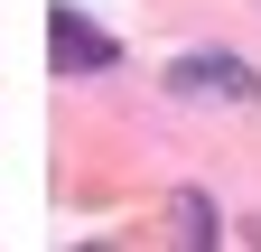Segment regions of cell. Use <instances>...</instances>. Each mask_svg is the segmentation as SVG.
Masks as SVG:
<instances>
[{
	"label": "cell",
	"mask_w": 261,
	"mask_h": 252,
	"mask_svg": "<svg viewBox=\"0 0 261 252\" xmlns=\"http://www.w3.org/2000/svg\"><path fill=\"white\" fill-rule=\"evenodd\" d=\"M168 84H177V93H224V103H261V75L243 66V56H224V47L177 56V66H168Z\"/></svg>",
	"instance_id": "cell-1"
},
{
	"label": "cell",
	"mask_w": 261,
	"mask_h": 252,
	"mask_svg": "<svg viewBox=\"0 0 261 252\" xmlns=\"http://www.w3.org/2000/svg\"><path fill=\"white\" fill-rule=\"evenodd\" d=\"M47 28H56V66H112V56H121V47L103 38V28H84L75 10H56Z\"/></svg>",
	"instance_id": "cell-2"
},
{
	"label": "cell",
	"mask_w": 261,
	"mask_h": 252,
	"mask_svg": "<svg viewBox=\"0 0 261 252\" xmlns=\"http://www.w3.org/2000/svg\"><path fill=\"white\" fill-rule=\"evenodd\" d=\"M168 224H177V243H215V234H224V215H215V196L177 187V196H168Z\"/></svg>",
	"instance_id": "cell-3"
}]
</instances>
